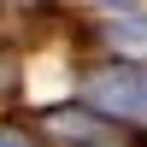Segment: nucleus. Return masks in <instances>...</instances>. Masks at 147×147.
<instances>
[{
	"label": "nucleus",
	"instance_id": "obj_4",
	"mask_svg": "<svg viewBox=\"0 0 147 147\" xmlns=\"http://www.w3.org/2000/svg\"><path fill=\"white\" fill-rule=\"evenodd\" d=\"M0 147H30V136H18V129H0Z\"/></svg>",
	"mask_w": 147,
	"mask_h": 147
},
{
	"label": "nucleus",
	"instance_id": "obj_3",
	"mask_svg": "<svg viewBox=\"0 0 147 147\" xmlns=\"http://www.w3.org/2000/svg\"><path fill=\"white\" fill-rule=\"evenodd\" d=\"M112 41H118V53H147V24H118Z\"/></svg>",
	"mask_w": 147,
	"mask_h": 147
},
{
	"label": "nucleus",
	"instance_id": "obj_6",
	"mask_svg": "<svg viewBox=\"0 0 147 147\" xmlns=\"http://www.w3.org/2000/svg\"><path fill=\"white\" fill-rule=\"evenodd\" d=\"M0 77H6V65H0Z\"/></svg>",
	"mask_w": 147,
	"mask_h": 147
},
{
	"label": "nucleus",
	"instance_id": "obj_1",
	"mask_svg": "<svg viewBox=\"0 0 147 147\" xmlns=\"http://www.w3.org/2000/svg\"><path fill=\"white\" fill-rule=\"evenodd\" d=\"M41 129H47V136H59L65 147H129V136H118V124L88 118V112H47Z\"/></svg>",
	"mask_w": 147,
	"mask_h": 147
},
{
	"label": "nucleus",
	"instance_id": "obj_2",
	"mask_svg": "<svg viewBox=\"0 0 147 147\" xmlns=\"http://www.w3.org/2000/svg\"><path fill=\"white\" fill-rule=\"evenodd\" d=\"M141 100H147V88L136 82V71H124V65L88 77V106H94V112H136Z\"/></svg>",
	"mask_w": 147,
	"mask_h": 147
},
{
	"label": "nucleus",
	"instance_id": "obj_5",
	"mask_svg": "<svg viewBox=\"0 0 147 147\" xmlns=\"http://www.w3.org/2000/svg\"><path fill=\"white\" fill-rule=\"evenodd\" d=\"M106 6H129V0H106Z\"/></svg>",
	"mask_w": 147,
	"mask_h": 147
}]
</instances>
